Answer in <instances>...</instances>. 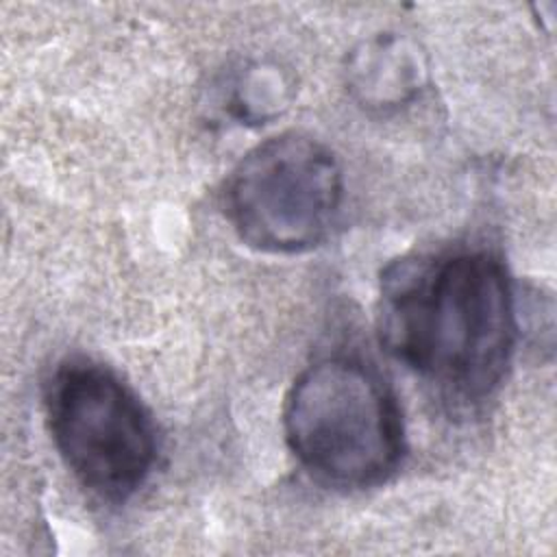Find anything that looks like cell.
Listing matches in <instances>:
<instances>
[{
	"label": "cell",
	"mask_w": 557,
	"mask_h": 557,
	"mask_svg": "<svg viewBox=\"0 0 557 557\" xmlns=\"http://www.w3.org/2000/svg\"><path fill=\"white\" fill-rule=\"evenodd\" d=\"M379 318L385 348L461 400L500 383L516 342L511 281L490 250L392 265Z\"/></svg>",
	"instance_id": "obj_1"
},
{
	"label": "cell",
	"mask_w": 557,
	"mask_h": 557,
	"mask_svg": "<svg viewBox=\"0 0 557 557\" xmlns=\"http://www.w3.org/2000/svg\"><path fill=\"white\" fill-rule=\"evenodd\" d=\"M296 459L320 481L359 490L392 476L405 453L394 392L366 361L318 359L294 381L283 411Z\"/></svg>",
	"instance_id": "obj_2"
},
{
	"label": "cell",
	"mask_w": 557,
	"mask_h": 557,
	"mask_svg": "<svg viewBox=\"0 0 557 557\" xmlns=\"http://www.w3.org/2000/svg\"><path fill=\"white\" fill-rule=\"evenodd\" d=\"M46 407L57 450L91 494L124 500L148 479L157 459L152 420L109 368L61 366L48 383Z\"/></svg>",
	"instance_id": "obj_3"
},
{
	"label": "cell",
	"mask_w": 557,
	"mask_h": 557,
	"mask_svg": "<svg viewBox=\"0 0 557 557\" xmlns=\"http://www.w3.org/2000/svg\"><path fill=\"white\" fill-rule=\"evenodd\" d=\"M342 196L335 154L309 135L283 133L237 163L226 183V211L248 246L294 255L329 235Z\"/></svg>",
	"instance_id": "obj_4"
},
{
	"label": "cell",
	"mask_w": 557,
	"mask_h": 557,
	"mask_svg": "<svg viewBox=\"0 0 557 557\" xmlns=\"http://www.w3.org/2000/svg\"><path fill=\"white\" fill-rule=\"evenodd\" d=\"M426 81V67L418 48L394 33L376 35L359 44L346 65V83L368 109H396L411 102Z\"/></svg>",
	"instance_id": "obj_5"
}]
</instances>
